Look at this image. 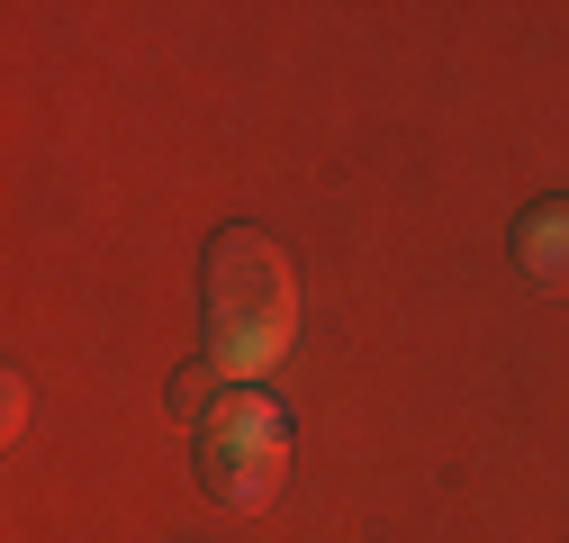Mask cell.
Instances as JSON below:
<instances>
[{"label": "cell", "instance_id": "cell-1", "mask_svg": "<svg viewBox=\"0 0 569 543\" xmlns=\"http://www.w3.org/2000/svg\"><path fill=\"white\" fill-rule=\"evenodd\" d=\"M290 263L271 254V236L227 227L208 245V345H218V372H271L290 354Z\"/></svg>", "mask_w": 569, "mask_h": 543}, {"label": "cell", "instance_id": "cell-2", "mask_svg": "<svg viewBox=\"0 0 569 543\" xmlns=\"http://www.w3.org/2000/svg\"><path fill=\"white\" fill-rule=\"evenodd\" d=\"M199 481L227 507H271L280 481H290V417H280L262 389L218 398V417H208V435H199Z\"/></svg>", "mask_w": 569, "mask_h": 543}, {"label": "cell", "instance_id": "cell-3", "mask_svg": "<svg viewBox=\"0 0 569 543\" xmlns=\"http://www.w3.org/2000/svg\"><path fill=\"white\" fill-rule=\"evenodd\" d=\"M516 263L542 290H569V199H542V209L516 227Z\"/></svg>", "mask_w": 569, "mask_h": 543}]
</instances>
